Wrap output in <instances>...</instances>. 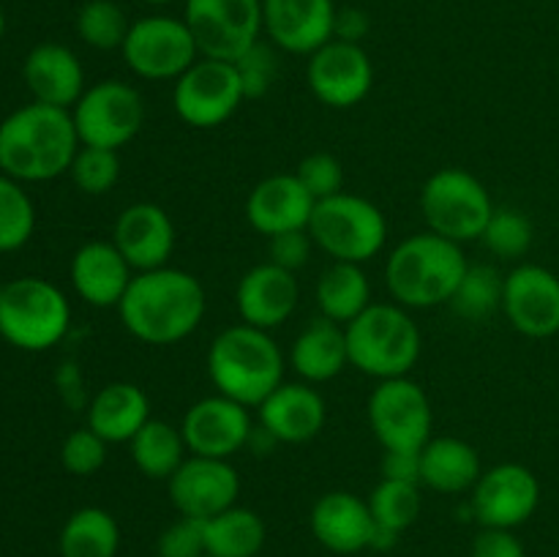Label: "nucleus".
<instances>
[{
	"instance_id": "nucleus-1",
	"label": "nucleus",
	"mask_w": 559,
	"mask_h": 557,
	"mask_svg": "<svg viewBox=\"0 0 559 557\" xmlns=\"http://www.w3.org/2000/svg\"><path fill=\"white\" fill-rule=\"evenodd\" d=\"M118 311L126 331L140 342L175 344L205 317V289L194 273L164 265L136 273Z\"/></svg>"
},
{
	"instance_id": "nucleus-2",
	"label": "nucleus",
	"mask_w": 559,
	"mask_h": 557,
	"mask_svg": "<svg viewBox=\"0 0 559 557\" xmlns=\"http://www.w3.org/2000/svg\"><path fill=\"white\" fill-rule=\"evenodd\" d=\"M80 151L69 109L27 104L0 123V169L25 183H44L69 173Z\"/></svg>"
},
{
	"instance_id": "nucleus-3",
	"label": "nucleus",
	"mask_w": 559,
	"mask_h": 557,
	"mask_svg": "<svg viewBox=\"0 0 559 557\" xmlns=\"http://www.w3.org/2000/svg\"><path fill=\"white\" fill-rule=\"evenodd\" d=\"M207 375L222 396L235 399L243 407H260L282 386V349L267 331L240 322L213 339Z\"/></svg>"
},
{
	"instance_id": "nucleus-4",
	"label": "nucleus",
	"mask_w": 559,
	"mask_h": 557,
	"mask_svg": "<svg viewBox=\"0 0 559 557\" xmlns=\"http://www.w3.org/2000/svg\"><path fill=\"white\" fill-rule=\"evenodd\" d=\"M467 271L462 246L437 233H418L402 240L388 257L385 282L399 306L431 309L451 304L459 282Z\"/></svg>"
},
{
	"instance_id": "nucleus-5",
	"label": "nucleus",
	"mask_w": 559,
	"mask_h": 557,
	"mask_svg": "<svg viewBox=\"0 0 559 557\" xmlns=\"http://www.w3.org/2000/svg\"><path fill=\"white\" fill-rule=\"evenodd\" d=\"M349 366L377 380L407 377L418 364L420 331L396 304H371L347 328Z\"/></svg>"
},
{
	"instance_id": "nucleus-6",
	"label": "nucleus",
	"mask_w": 559,
	"mask_h": 557,
	"mask_svg": "<svg viewBox=\"0 0 559 557\" xmlns=\"http://www.w3.org/2000/svg\"><path fill=\"white\" fill-rule=\"evenodd\" d=\"M71 309L52 282L38 276L14 278L0 295V336L16 349L41 353L66 336Z\"/></svg>"
},
{
	"instance_id": "nucleus-7",
	"label": "nucleus",
	"mask_w": 559,
	"mask_h": 557,
	"mask_svg": "<svg viewBox=\"0 0 559 557\" xmlns=\"http://www.w3.org/2000/svg\"><path fill=\"white\" fill-rule=\"evenodd\" d=\"M309 235L328 257H333V262L360 265L382 251L388 240V222L374 202L342 191L317 202Z\"/></svg>"
},
{
	"instance_id": "nucleus-8",
	"label": "nucleus",
	"mask_w": 559,
	"mask_h": 557,
	"mask_svg": "<svg viewBox=\"0 0 559 557\" xmlns=\"http://www.w3.org/2000/svg\"><path fill=\"white\" fill-rule=\"evenodd\" d=\"M420 211L431 233L464 244L484 235L495 205L486 186L473 173L445 167L426 180L420 191Z\"/></svg>"
},
{
	"instance_id": "nucleus-9",
	"label": "nucleus",
	"mask_w": 559,
	"mask_h": 557,
	"mask_svg": "<svg viewBox=\"0 0 559 557\" xmlns=\"http://www.w3.org/2000/svg\"><path fill=\"white\" fill-rule=\"evenodd\" d=\"M80 145L120 151L140 134L145 123V102L129 82L104 80L82 93L71 109Z\"/></svg>"
},
{
	"instance_id": "nucleus-10",
	"label": "nucleus",
	"mask_w": 559,
	"mask_h": 557,
	"mask_svg": "<svg viewBox=\"0 0 559 557\" xmlns=\"http://www.w3.org/2000/svg\"><path fill=\"white\" fill-rule=\"evenodd\" d=\"M183 20L202 58L235 63L260 42L262 0H186Z\"/></svg>"
},
{
	"instance_id": "nucleus-11",
	"label": "nucleus",
	"mask_w": 559,
	"mask_h": 557,
	"mask_svg": "<svg viewBox=\"0 0 559 557\" xmlns=\"http://www.w3.org/2000/svg\"><path fill=\"white\" fill-rule=\"evenodd\" d=\"M120 52L142 80H178L200 60V49L186 20L164 14L131 22Z\"/></svg>"
},
{
	"instance_id": "nucleus-12",
	"label": "nucleus",
	"mask_w": 559,
	"mask_h": 557,
	"mask_svg": "<svg viewBox=\"0 0 559 557\" xmlns=\"http://www.w3.org/2000/svg\"><path fill=\"white\" fill-rule=\"evenodd\" d=\"M246 102L235 63L200 58L175 80L173 104L183 123L194 129H216Z\"/></svg>"
},
{
	"instance_id": "nucleus-13",
	"label": "nucleus",
	"mask_w": 559,
	"mask_h": 557,
	"mask_svg": "<svg viewBox=\"0 0 559 557\" xmlns=\"http://www.w3.org/2000/svg\"><path fill=\"white\" fill-rule=\"evenodd\" d=\"M369 424L385 451H420L431 440V404L407 377L382 380L369 399Z\"/></svg>"
},
{
	"instance_id": "nucleus-14",
	"label": "nucleus",
	"mask_w": 559,
	"mask_h": 557,
	"mask_svg": "<svg viewBox=\"0 0 559 557\" xmlns=\"http://www.w3.org/2000/svg\"><path fill=\"white\" fill-rule=\"evenodd\" d=\"M309 58V87L325 107L349 109L369 96L374 85V66L360 44L331 38Z\"/></svg>"
},
{
	"instance_id": "nucleus-15",
	"label": "nucleus",
	"mask_w": 559,
	"mask_h": 557,
	"mask_svg": "<svg viewBox=\"0 0 559 557\" xmlns=\"http://www.w3.org/2000/svg\"><path fill=\"white\" fill-rule=\"evenodd\" d=\"M540 502V484L524 464H497L475 484L473 513L484 528L511 530L527 522Z\"/></svg>"
},
{
	"instance_id": "nucleus-16",
	"label": "nucleus",
	"mask_w": 559,
	"mask_h": 557,
	"mask_svg": "<svg viewBox=\"0 0 559 557\" xmlns=\"http://www.w3.org/2000/svg\"><path fill=\"white\" fill-rule=\"evenodd\" d=\"M240 491L238 470L227 459L191 457L169 478V500L180 517L211 519L235 506Z\"/></svg>"
},
{
	"instance_id": "nucleus-17",
	"label": "nucleus",
	"mask_w": 559,
	"mask_h": 557,
	"mask_svg": "<svg viewBox=\"0 0 559 557\" xmlns=\"http://www.w3.org/2000/svg\"><path fill=\"white\" fill-rule=\"evenodd\" d=\"M183 440L194 457L229 459L240 448L249 446V437L254 431L249 418V407L227 396H207L202 402L191 404L183 415Z\"/></svg>"
},
{
	"instance_id": "nucleus-18",
	"label": "nucleus",
	"mask_w": 559,
	"mask_h": 557,
	"mask_svg": "<svg viewBox=\"0 0 559 557\" xmlns=\"http://www.w3.org/2000/svg\"><path fill=\"white\" fill-rule=\"evenodd\" d=\"M502 311L524 336H555L559 333V276L540 265H519L506 276Z\"/></svg>"
},
{
	"instance_id": "nucleus-19",
	"label": "nucleus",
	"mask_w": 559,
	"mask_h": 557,
	"mask_svg": "<svg viewBox=\"0 0 559 557\" xmlns=\"http://www.w3.org/2000/svg\"><path fill=\"white\" fill-rule=\"evenodd\" d=\"M333 0H262V27L278 49L311 55L333 38Z\"/></svg>"
},
{
	"instance_id": "nucleus-20",
	"label": "nucleus",
	"mask_w": 559,
	"mask_h": 557,
	"mask_svg": "<svg viewBox=\"0 0 559 557\" xmlns=\"http://www.w3.org/2000/svg\"><path fill=\"white\" fill-rule=\"evenodd\" d=\"M115 246L134 271H156L167 265L175 249V224L162 205L136 202L115 222Z\"/></svg>"
},
{
	"instance_id": "nucleus-21",
	"label": "nucleus",
	"mask_w": 559,
	"mask_h": 557,
	"mask_svg": "<svg viewBox=\"0 0 559 557\" xmlns=\"http://www.w3.org/2000/svg\"><path fill=\"white\" fill-rule=\"evenodd\" d=\"M300 287L293 271L273 262H262L246 271V276L238 282V311L246 325H254L260 331L282 325L293 317L298 306Z\"/></svg>"
},
{
	"instance_id": "nucleus-22",
	"label": "nucleus",
	"mask_w": 559,
	"mask_h": 557,
	"mask_svg": "<svg viewBox=\"0 0 559 557\" xmlns=\"http://www.w3.org/2000/svg\"><path fill=\"white\" fill-rule=\"evenodd\" d=\"M314 197L306 191L298 175H271L251 189L246 200V218L260 235H282L289 229H309Z\"/></svg>"
},
{
	"instance_id": "nucleus-23",
	"label": "nucleus",
	"mask_w": 559,
	"mask_h": 557,
	"mask_svg": "<svg viewBox=\"0 0 559 557\" xmlns=\"http://www.w3.org/2000/svg\"><path fill=\"white\" fill-rule=\"evenodd\" d=\"M311 533L325 549L336 555H355L371 546L377 522L369 502L353 491H328L311 511Z\"/></svg>"
},
{
	"instance_id": "nucleus-24",
	"label": "nucleus",
	"mask_w": 559,
	"mask_h": 557,
	"mask_svg": "<svg viewBox=\"0 0 559 557\" xmlns=\"http://www.w3.org/2000/svg\"><path fill=\"white\" fill-rule=\"evenodd\" d=\"M22 76L33 98L49 107L74 109L82 93L87 91L80 58L63 44L47 42L33 47L22 66Z\"/></svg>"
},
{
	"instance_id": "nucleus-25",
	"label": "nucleus",
	"mask_w": 559,
	"mask_h": 557,
	"mask_svg": "<svg viewBox=\"0 0 559 557\" xmlns=\"http://www.w3.org/2000/svg\"><path fill=\"white\" fill-rule=\"evenodd\" d=\"M328 407L320 391L304 382H282L260 404V426L271 431L278 442H309L325 426Z\"/></svg>"
},
{
	"instance_id": "nucleus-26",
	"label": "nucleus",
	"mask_w": 559,
	"mask_h": 557,
	"mask_svg": "<svg viewBox=\"0 0 559 557\" xmlns=\"http://www.w3.org/2000/svg\"><path fill=\"white\" fill-rule=\"evenodd\" d=\"M131 271L134 268L126 262L118 246L107 244V240H91L76 249L74 260H71V284L85 304L96 306V309H109V306H120L123 300L126 289L134 278Z\"/></svg>"
},
{
	"instance_id": "nucleus-27",
	"label": "nucleus",
	"mask_w": 559,
	"mask_h": 557,
	"mask_svg": "<svg viewBox=\"0 0 559 557\" xmlns=\"http://www.w3.org/2000/svg\"><path fill=\"white\" fill-rule=\"evenodd\" d=\"M151 420V402L134 382H109L87 407V426L107 442H131Z\"/></svg>"
},
{
	"instance_id": "nucleus-28",
	"label": "nucleus",
	"mask_w": 559,
	"mask_h": 557,
	"mask_svg": "<svg viewBox=\"0 0 559 557\" xmlns=\"http://www.w3.org/2000/svg\"><path fill=\"white\" fill-rule=\"evenodd\" d=\"M293 366L306 382H328L349 364L347 331L328 317H317L293 344Z\"/></svg>"
},
{
	"instance_id": "nucleus-29",
	"label": "nucleus",
	"mask_w": 559,
	"mask_h": 557,
	"mask_svg": "<svg viewBox=\"0 0 559 557\" xmlns=\"http://www.w3.org/2000/svg\"><path fill=\"white\" fill-rule=\"evenodd\" d=\"M480 457L459 437H431L420 448V484L442 495L469 489L480 478Z\"/></svg>"
},
{
	"instance_id": "nucleus-30",
	"label": "nucleus",
	"mask_w": 559,
	"mask_h": 557,
	"mask_svg": "<svg viewBox=\"0 0 559 557\" xmlns=\"http://www.w3.org/2000/svg\"><path fill=\"white\" fill-rule=\"evenodd\" d=\"M317 306L322 317L349 325L360 311L371 306V287L366 273L355 262H333L317 282Z\"/></svg>"
},
{
	"instance_id": "nucleus-31",
	"label": "nucleus",
	"mask_w": 559,
	"mask_h": 557,
	"mask_svg": "<svg viewBox=\"0 0 559 557\" xmlns=\"http://www.w3.org/2000/svg\"><path fill=\"white\" fill-rule=\"evenodd\" d=\"M265 546V522L249 508H227L205 519L207 557H257Z\"/></svg>"
},
{
	"instance_id": "nucleus-32",
	"label": "nucleus",
	"mask_w": 559,
	"mask_h": 557,
	"mask_svg": "<svg viewBox=\"0 0 559 557\" xmlns=\"http://www.w3.org/2000/svg\"><path fill=\"white\" fill-rule=\"evenodd\" d=\"M120 530L104 508H80L60 530V557H115Z\"/></svg>"
},
{
	"instance_id": "nucleus-33",
	"label": "nucleus",
	"mask_w": 559,
	"mask_h": 557,
	"mask_svg": "<svg viewBox=\"0 0 559 557\" xmlns=\"http://www.w3.org/2000/svg\"><path fill=\"white\" fill-rule=\"evenodd\" d=\"M131 457L136 470L147 478H173L175 470L186 462L183 453L189 451L183 431L169 426L167 420L151 418L134 437H131Z\"/></svg>"
},
{
	"instance_id": "nucleus-34",
	"label": "nucleus",
	"mask_w": 559,
	"mask_h": 557,
	"mask_svg": "<svg viewBox=\"0 0 559 557\" xmlns=\"http://www.w3.org/2000/svg\"><path fill=\"white\" fill-rule=\"evenodd\" d=\"M502 293H506V278L497 273V268L467 265L451 306L464 320H486L502 306Z\"/></svg>"
},
{
	"instance_id": "nucleus-35",
	"label": "nucleus",
	"mask_w": 559,
	"mask_h": 557,
	"mask_svg": "<svg viewBox=\"0 0 559 557\" xmlns=\"http://www.w3.org/2000/svg\"><path fill=\"white\" fill-rule=\"evenodd\" d=\"M131 22L115 0H87L76 14V33L93 49H123Z\"/></svg>"
},
{
	"instance_id": "nucleus-36",
	"label": "nucleus",
	"mask_w": 559,
	"mask_h": 557,
	"mask_svg": "<svg viewBox=\"0 0 559 557\" xmlns=\"http://www.w3.org/2000/svg\"><path fill=\"white\" fill-rule=\"evenodd\" d=\"M369 508L377 528L391 530V533L396 535L404 533L420 513L418 484L382 478L380 484H377V489L371 491Z\"/></svg>"
},
{
	"instance_id": "nucleus-37",
	"label": "nucleus",
	"mask_w": 559,
	"mask_h": 557,
	"mask_svg": "<svg viewBox=\"0 0 559 557\" xmlns=\"http://www.w3.org/2000/svg\"><path fill=\"white\" fill-rule=\"evenodd\" d=\"M36 229V208L20 180L0 173V251H16Z\"/></svg>"
},
{
	"instance_id": "nucleus-38",
	"label": "nucleus",
	"mask_w": 559,
	"mask_h": 557,
	"mask_svg": "<svg viewBox=\"0 0 559 557\" xmlns=\"http://www.w3.org/2000/svg\"><path fill=\"white\" fill-rule=\"evenodd\" d=\"M533 222L516 208H495L480 240L500 260H519L533 246Z\"/></svg>"
},
{
	"instance_id": "nucleus-39",
	"label": "nucleus",
	"mask_w": 559,
	"mask_h": 557,
	"mask_svg": "<svg viewBox=\"0 0 559 557\" xmlns=\"http://www.w3.org/2000/svg\"><path fill=\"white\" fill-rule=\"evenodd\" d=\"M71 180L85 194L98 197L112 191V186L120 178V158L118 151H107V147H91L80 145L74 162L69 167Z\"/></svg>"
},
{
	"instance_id": "nucleus-40",
	"label": "nucleus",
	"mask_w": 559,
	"mask_h": 557,
	"mask_svg": "<svg viewBox=\"0 0 559 557\" xmlns=\"http://www.w3.org/2000/svg\"><path fill=\"white\" fill-rule=\"evenodd\" d=\"M107 446L104 437H98L91 426L85 429H74L63 440L60 448V462L71 475H93L104 467L107 462Z\"/></svg>"
},
{
	"instance_id": "nucleus-41",
	"label": "nucleus",
	"mask_w": 559,
	"mask_h": 557,
	"mask_svg": "<svg viewBox=\"0 0 559 557\" xmlns=\"http://www.w3.org/2000/svg\"><path fill=\"white\" fill-rule=\"evenodd\" d=\"M235 69H238L240 85H243L246 98L265 96L271 91V85L276 82L278 74V58L273 52L271 44L257 42L254 47L246 49L238 60H235Z\"/></svg>"
},
{
	"instance_id": "nucleus-42",
	"label": "nucleus",
	"mask_w": 559,
	"mask_h": 557,
	"mask_svg": "<svg viewBox=\"0 0 559 557\" xmlns=\"http://www.w3.org/2000/svg\"><path fill=\"white\" fill-rule=\"evenodd\" d=\"M295 175H298L300 183L306 186V191L314 197V202L328 200V197H336L344 191L342 162L325 151L309 153V156L298 164Z\"/></svg>"
},
{
	"instance_id": "nucleus-43",
	"label": "nucleus",
	"mask_w": 559,
	"mask_h": 557,
	"mask_svg": "<svg viewBox=\"0 0 559 557\" xmlns=\"http://www.w3.org/2000/svg\"><path fill=\"white\" fill-rule=\"evenodd\" d=\"M158 557H207L205 519L183 517L169 524L158 538Z\"/></svg>"
},
{
	"instance_id": "nucleus-44",
	"label": "nucleus",
	"mask_w": 559,
	"mask_h": 557,
	"mask_svg": "<svg viewBox=\"0 0 559 557\" xmlns=\"http://www.w3.org/2000/svg\"><path fill=\"white\" fill-rule=\"evenodd\" d=\"M311 244L314 240H311L309 229H289V233L273 235L271 249H267L271 251V262L295 273L298 268H304L309 262Z\"/></svg>"
},
{
	"instance_id": "nucleus-45",
	"label": "nucleus",
	"mask_w": 559,
	"mask_h": 557,
	"mask_svg": "<svg viewBox=\"0 0 559 557\" xmlns=\"http://www.w3.org/2000/svg\"><path fill=\"white\" fill-rule=\"evenodd\" d=\"M473 557H527L524 546L511 530L486 528L478 538L473 541Z\"/></svg>"
},
{
	"instance_id": "nucleus-46",
	"label": "nucleus",
	"mask_w": 559,
	"mask_h": 557,
	"mask_svg": "<svg viewBox=\"0 0 559 557\" xmlns=\"http://www.w3.org/2000/svg\"><path fill=\"white\" fill-rule=\"evenodd\" d=\"M382 478L420 484V451H385Z\"/></svg>"
},
{
	"instance_id": "nucleus-47",
	"label": "nucleus",
	"mask_w": 559,
	"mask_h": 557,
	"mask_svg": "<svg viewBox=\"0 0 559 557\" xmlns=\"http://www.w3.org/2000/svg\"><path fill=\"white\" fill-rule=\"evenodd\" d=\"M369 33V14L360 9H338L336 11V22H333V38L338 42H349V44H360L364 36Z\"/></svg>"
},
{
	"instance_id": "nucleus-48",
	"label": "nucleus",
	"mask_w": 559,
	"mask_h": 557,
	"mask_svg": "<svg viewBox=\"0 0 559 557\" xmlns=\"http://www.w3.org/2000/svg\"><path fill=\"white\" fill-rule=\"evenodd\" d=\"M142 3H151V5H164V3H173V0H142Z\"/></svg>"
},
{
	"instance_id": "nucleus-49",
	"label": "nucleus",
	"mask_w": 559,
	"mask_h": 557,
	"mask_svg": "<svg viewBox=\"0 0 559 557\" xmlns=\"http://www.w3.org/2000/svg\"><path fill=\"white\" fill-rule=\"evenodd\" d=\"M3 33H5V16L3 11H0V38H3Z\"/></svg>"
},
{
	"instance_id": "nucleus-50",
	"label": "nucleus",
	"mask_w": 559,
	"mask_h": 557,
	"mask_svg": "<svg viewBox=\"0 0 559 557\" xmlns=\"http://www.w3.org/2000/svg\"><path fill=\"white\" fill-rule=\"evenodd\" d=\"M3 287H5V284H3V282H0V295H3Z\"/></svg>"
}]
</instances>
